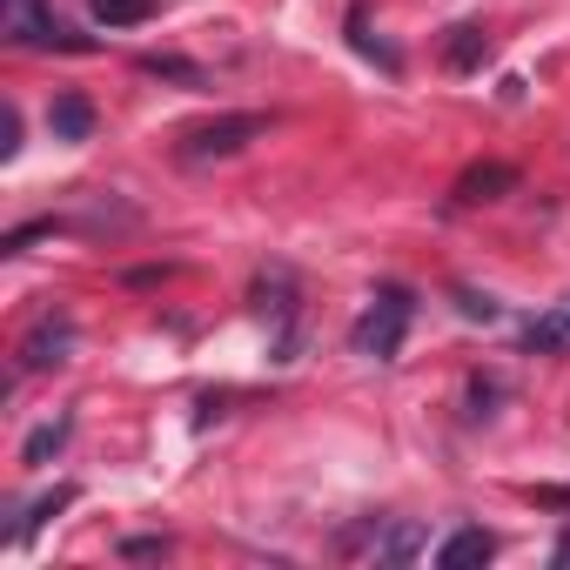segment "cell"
I'll list each match as a JSON object with an SVG mask.
<instances>
[{"instance_id": "obj_1", "label": "cell", "mask_w": 570, "mask_h": 570, "mask_svg": "<svg viewBox=\"0 0 570 570\" xmlns=\"http://www.w3.org/2000/svg\"><path fill=\"white\" fill-rule=\"evenodd\" d=\"M410 316H416V303H410V289H376V303L356 316V330H350V343H356V356H376V363H390L396 350H403V330H410Z\"/></svg>"}, {"instance_id": "obj_2", "label": "cell", "mask_w": 570, "mask_h": 570, "mask_svg": "<svg viewBox=\"0 0 570 570\" xmlns=\"http://www.w3.org/2000/svg\"><path fill=\"white\" fill-rule=\"evenodd\" d=\"M262 128H268L262 115H215V121L188 128V135L175 141V155H181V161H228V155H242Z\"/></svg>"}, {"instance_id": "obj_3", "label": "cell", "mask_w": 570, "mask_h": 570, "mask_svg": "<svg viewBox=\"0 0 570 570\" xmlns=\"http://www.w3.org/2000/svg\"><path fill=\"white\" fill-rule=\"evenodd\" d=\"M0 35H8L14 48H88L81 35H68L55 21L48 0H8V14H0Z\"/></svg>"}, {"instance_id": "obj_4", "label": "cell", "mask_w": 570, "mask_h": 570, "mask_svg": "<svg viewBox=\"0 0 570 570\" xmlns=\"http://www.w3.org/2000/svg\"><path fill=\"white\" fill-rule=\"evenodd\" d=\"M68 350H75V316H41L28 336H21V370H55V363H68Z\"/></svg>"}, {"instance_id": "obj_5", "label": "cell", "mask_w": 570, "mask_h": 570, "mask_svg": "<svg viewBox=\"0 0 570 570\" xmlns=\"http://www.w3.org/2000/svg\"><path fill=\"white\" fill-rule=\"evenodd\" d=\"M510 188H517V168H510V161H470L450 195H456L463 208H476V202H497V195H510Z\"/></svg>"}, {"instance_id": "obj_6", "label": "cell", "mask_w": 570, "mask_h": 570, "mask_svg": "<svg viewBox=\"0 0 570 570\" xmlns=\"http://www.w3.org/2000/svg\"><path fill=\"white\" fill-rule=\"evenodd\" d=\"M48 128H55V141H88L95 135V101L88 95H55Z\"/></svg>"}, {"instance_id": "obj_7", "label": "cell", "mask_w": 570, "mask_h": 570, "mask_svg": "<svg viewBox=\"0 0 570 570\" xmlns=\"http://www.w3.org/2000/svg\"><path fill=\"white\" fill-rule=\"evenodd\" d=\"M490 61V35L476 28V21H463V28H450V41H443V68H456V75H470V68H483Z\"/></svg>"}, {"instance_id": "obj_8", "label": "cell", "mask_w": 570, "mask_h": 570, "mask_svg": "<svg viewBox=\"0 0 570 570\" xmlns=\"http://www.w3.org/2000/svg\"><path fill=\"white\" fill-rule=\"evenodd\" d=\"M490 557H497V537H490V530H456V537L436 550L443 570H470V563H490Z\"/></svg>"}, {"instance_id": "obj_9", "label": "cell", "mask_w": 570, "mask_h": 570, "mask_svg": "<svg viewBox=\"0 0 570 570\" xmlns=\"http://www.w3.org/2000/svg\"><path fill=\"white\" fill-rule=\"evenodd\" d=\"M75 497H81V490H75V483H55V490H48V497H35V503H28V517H21V523H14V530H8V543H28V537H35V530H41V523H48V517H61V510H68V503H75Z\"/></svg>"}, {"instance_id": "obj_10", "label": "cell", "mask_w": 570, "mask_h": 570, "mask_svg": "<svg viewBox=\"0 0 570 570\" xmlns=\"http://www.w3.org/2000/svg\"><path fill=\"white\" fill-rule=\"evenodd\" d=\"M68 436H75V416H55V423H41V430L28 436V450H21V463H28V470H41L48 456H61V443H68Z\"/></svg>"}, {"instance_id": "obj_11", "label": "cell", "mask_w": 570, "mask_h": 570, "mask_svg": "<svg viewBox=\"0 0 570 570\" xmlns=\"http://www.w3.org/2000/svg\"><path fill=\"white\" fill-rule=\"evenodd\" d=\"M141 75H155V81H181V88H208V75H202L195 61H181V55H141Z\"/></svg>"}, {"instance_id": "obj_12", "label": "cell", "mask_w": 570, "mask_h": 570, "mask_svg": "<svg viewBox=\"0 0 570 570\" xmlns=\"http://www.w3.org/2000/svg\"><path fill=\"white\" fill-rule=\"evenodd\" d=\"M523 350H543V356H563L570 350V316H537L523 330Z\"/></svg>"}, {"instance_id": "obj_13", "label": "cell", "mask_w": 570, "mask_h": 570, "mask_svg": "<svg viewBox=\"0 0 570 570\" xmlns=\"http://www.w3.org/2000/svg\"><path fill=\"white\" fill-rule=\"evenodd\" d=\"M95 21L101 28H141V21H155V0H95Z\"/></svg>"}, {"instance_id": "obj_14", "label": "cell", "mask_w": 570, "mask_h": 570, "mask_svg": "<svg viewBox=\"0 0 570 570\" xmlns=\"http://www.w3.org/2000/svg\"><path fill=\"white\" fill-rule=\"evenodd\" d=\"M416 550H423V530H416V523H396V530L376 543V557H383V563H410Z\"/></svg>"}, {"instance_id": "obj_15", "label": "cell", "mask_w": 570, "mask_h": 570, "mask_svg": "<svg viewBox=\"0 0 570 570\" xmlns=\"http://www.w3.org/2000/svg\"><path fill=\"white\" fill-rule=\"evenodd\" d=\"M61 228H68L61 215H48V222H28V228H14L8 242H0V255H28V248H35L41 235H61Z\"/></svg>"}, {"instance_id": "obj_16", "label": "cell", "mask_w": 570, "mask_h": 570, "mask_svg": "<svg viewBox=\"0 0 570 570\" xmlns=\"http://www.w3.org/2000/svg\"><path fill=\"white\" fill-rule=\"evenodd\" d=\"M456 309H463L470 323H497V296H476L470 282H456Z\"/></svg>"}, {"instance_id": "obj_17", "label": "cell", "mask_w": 570, "mask_h": 570, "mask_svg": "<svg viewBox=\"0 0 570 570\" xmlns=\"http://www.w3.org/2000/svg\"><path fill=\"white\" fill-rule=\"evenodd\" d=\"M350 35H356V48H363V55H370V61H383V68H390V75H396V55H390V48H383V41H376V35H370V28H363V14H350Z\"/></svg>"}, {"instance_id": "obj_18", "label": "cell", "mask_w": 570, "mask_h": 570, "mask_svg": "<svg viewBox=\"0 0 570 570\" xmlns=\"http://www.w3.org/2000/svg\"><path fill=\"white\" fill-rule=\"evenodd\" d=\"M121 557H128V563H148V557H168V537H128V543H121Z\"/></svg>"}, {"instance_id": "obj_19", "label": "cell", "mask_w": 570, "mask_h": 570, "mask_svg": "<svg viewBox=\"0 0 570 570\" xmlns=\"http://www.w3.org/2000/svg\"><path fill=\"white\" fill-rule=\"evenodd\" d=\"M21 148V108H0V155Z\"/></svg>"}]
</instances>
